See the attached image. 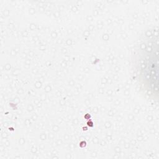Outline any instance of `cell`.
<instances>
[{
  "mask_svg": "<svg viewBox=\"0 0 159 159\" xmlns=\"http://www.w3.org/2000/svg\"><path fill=\"white\" fill-rule=\"evenodd\" d=\"M142 55L143 57L142 60L141 69L140 75L146 89L150 91L155 94V91L158 92L155 88V85L158 86V53L155 55L153 49H146Z\"/></svg>",
  "mask_w": 159,
  "mask_h": 159,
  "instance_id": "1",
  "label": "cell"
}]
</instances>
